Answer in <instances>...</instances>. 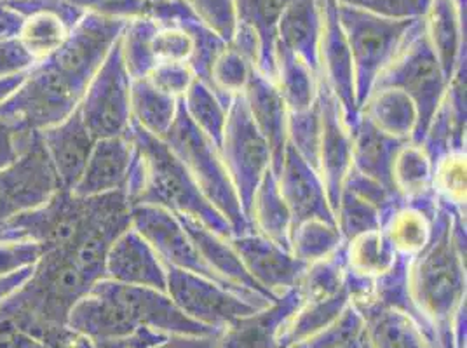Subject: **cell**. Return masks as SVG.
Returning <instances> with one entry per match:
<instances>
[{
    "instance_id": "cell-1",
    "label": "cell",
    "mask_w": 467,
    "mask_h": 348,
    "mask_svg": "<svg viewBox=\"0 0 467 348\" xmlns=\"http://www.w3.org/2000/svg\"><path fill=\"white\" fill-rule=\"evenodd\" d=\"M409 296L413 317L450 334L466 300V216L438 202L428 246L410 260Z\"/></svg>"
},
{
    "instance_id": "cell-2",
    "label": "cell",
    "mask_w": 467,
    "mask_h": 348,
    "mask_svg": "<svg viewBox=\"0 0 467 348\" xmlns=\"http://www.w3.org/2000/svg\"><path fill=\"white\" fill-rule=\"evenodd\" d=\"M135 145L133 166L124 185L131 206H156L176 216H189L231 239L235 235L229 221L201 194L192 176L178 160L164 139L147 135L135 124L130 128Z\"/></svg>"
},
{
    "instance_id": "cell-3",
    "label": "cell",
    "mask_w": 467,
    "mask_h": 348,
    "mask_svg": "<svg viewBox=\"0 0 467 348\" xmlns=\"http://www.w3.org/2000/svg\"><path fill=\"white\" fill-rule=\"evenodd\" d=\"M338 18L349 47L356 103L361 112L379 78L419 30L422 20H392L340 2Z\"/></svg>"
},
{
    "instance_id": "cell-4",
    "label": "cell",
    "mask_w": 467,
    "mask_h": 348,
    "mask_svg": "<svg viewBox=\"0 0 467 348\" xmlns=\"http://www.w3.org/2000/svg\"><path fill=\"white\" fill-rule=\"evenodd\" d=\"M164 141L192 176L201 194L229 221L234 233L252 232V225L241 208L220 150L191 122L182 107V101L175 124L164 136Z\"/></svg>"
},
{
    "instance_id": "cell-5",
    "label": "cell",
    "mask_w": 467,
    "mask_h": 348,
    "mask_svg": "<svg viewBox=\"0 0 467 348\" xmlns=\"http://www.w3.org/2000/svg\"><path fill=\"white\" fill-rule=\"evenodd\" d=\"M86 87L46 63L32 67L20 86L0 103V117L23 133L36 135L58 126L80 105Z\"/></svg>"
},
{
    "instance_id": "cell-6",
    "label": "cell",
    "mask_w": 467,
    "mask_h": 348,
    "mask_svg": "<svg viewBox=\"0 0 467 348\" xmlns=\"http://www.w3.org/2000/svg\"><path fill=\"white\" fill-rule=\"evenodd\" d=\"M448 84L450 82L426 39L422 20L419 30L379 78L377 87H394L410 97L417 110V129L411 141L420 143L431 118L447 95Z\"/></svg>"
},
{
    "instance_id": "cell-7",
    "label": "cell",
    "mask_w": 467,
    "mask_h": 348,
    "mask_svg": "<svg viewBox=\"0 0 467 348\" xmlns=\"http://www.w3.org/2000/svg\"><path fill=\"white\" fill-rule=\"evenodd\" d=\"M218 150L248 218L260 181L273 169V154L265 138L256 129L243 95L234 97L229 107L227 126Z\"/></svg>"
},
{
    "instance_id": "cell-8",
    "label": "cell",
    "mask_w": 467,
    "mask_h": 348,
    "mask_svg": "<svg viewBox=\"0 0 467 348\" xmlns=\"http://www.w3.org/2000/svg\"><path fill=\"white\" fill-rule=\"evenodd\" d=\"M88 220V197L61 190L39 208L0 227V241L34 242L46 251H72Z\"/></svg>"
},
{
    "instance_id": "cell-9",
    "label": "cell",
    "mask_w": 467,
    "mask_h": 348,
    "mask_svg": "<svg viewBox=\"0 0 467 348\" xmlns=\"http://www.w3.org/2000/svg\"><path fill=\"white\" fill-rule=\"evenodd\" d=\"M131 84L133 78L126 68L119 39L95 77L89 80L78 105L80 116L97 139L130 133Z\"/></svg>"
},
{
    "instance_id": "cell-10",
    "label": "cell",
    "mask_w": 467,
    "mask_h": 348,
    "mask_svg": "<svg viewBox=\"0 0 467 348\" xmlns=\"http://www.w3.org/2000/svg\"><path fill=\"white\" fill-rule=\"evenodd\" d=\"M166 292L187 317L218 333L273 303L248 298L206 277L175 269H168Z\"/></svg>"
},
{
    "instance_id": "cell-11",
    "label": "cell",
    "mask_w": 467,
    "mask_h": 348,
    "mask_svg": "<svg viewBox=\"0 0 467 348\" xmlns=\"http://www.w3.org/2000/svg\"><path fill=\"white\" fill-rule=\"evenodd\" d=\"M131 227L154 248L157 256L168 269L189 271L194 275L206 277V279L214 281L239 294H244L248 298L273 302L254 291L235 286V284L223 281L222 277H218L208 267V263L204 261L201 252L197 251L192 239L189 237V233L185 232V229L182 227V223L175 214L156 208V206H135L133 213H131Z\"/></svg>"
},
{
    "instance_id": "cell-12",
    "label": "cell",
    "mask_w": 467,
    "mask_h": 348,
    "mask_svg": "<svg viewBox=\"0 0 467 348\" xmlns=\"http://www.w3.org/2000/svg\"><path fill=\"white\" fill-rule=\"evenodd\" d=\"M126 25V18L86 13L58 49L40 63H46L61 76L88 87L89 80L95 77L117 40L120 39Z\"/></svg>"
},
{
    "instance_id": "cell-13",
    "label": "cell",
    "mask_w": 467,
    "mask_h": 348,
    "mask_svg": "<svg viewBox=\"0 0 467 348\" xmlns=\"http://www.w3.org/2000/svg\"><path fill=\"white\" fill-rule=\"evenodd\" d=\"M59 183L40 135L9 168L0 171V227L9 220L47 202Z\"/></svg>"
},
{
    "instance_id": "cell-14",
    "label": "cell",
    "mask_w": 467,
    "mask_h": 348,
    "mask_svg": "<svg viewBox=\"0 0 467 348\" xmlns=\"http://www.w3.org/2000/svg\"><path fill=\"white\" fill-rule=\"evenodd\" d=\"M229 242L254 284L273 300L293 290L307 269L290 250L254 230L233 235Z\"/></svg>"
},
{
    "instance_id": "cell-15",
    "label": "cell",
    "mask_w": 467,
    "mask_h": 348,
    "mask_svg": "<svg viewBox=\"0 0 467 348\" xmlns=\"http://www.w3.org/2000/svg\"><path fill=\"white\" fill-rule=\"evenodd\" d=\"M321 4V37H319V78L330 87L340 103L342 114L350 131L359 122L361 112L356 103L354 77L349 47L338 18V0H319Z\"/></svg>"
},
{
    "instance_id": "cell-16",
    "label": "cell",
    "mask_w": 467,
    "mask_h": 348,
    "mask_svg": "<svg viewBox=\"0 0 467 348\" xmlns=\"http://www.w3.org/2000/svg\"><path fill=\"white\" fill-rule=\"evenodd\" d=\"M319 108H321V143L317 173L321 176L331 208L338 204L352 166V131L346 124L340 103L330 87L319 78Z\"/></svg>"
},
{
    "instance_id": "cell-17",
    "label": "cell",
    "mask_w": 467,
    "mask_h": 348,
    "mask_svg": "<svg viewBox=\"0 0 467 348\" xmlns=\"http://www.w3.org/2000/svg\"><path fill=\"white\" fill-rule=\"evenodd\" d=\"M277 183L293 218V227L307 220H325L335 223V213L325 183L319 173L286 145Z\"/></svg>"
},
{
    "instance_id": "cell-18",
    "label": "cell",
    "mask_w": 467,
    "mask_h": 348,
    "mask_svg": "<svg viewBox=\"0 0 467 348\" xmlns=\"http://www.w3.org/2000/svg\"><path fill=\"white\" fill-rule=\"evenodd\" d=\"M105 277L126 286L168 290V267L133 227L107 252Z\"/></svg>"
},
{
    "instance_id": "cell-19",
    "label": "cell",
    "mask_w": 467,
    "mask_h": 348,
    "mask_svg": "<svg viewBox=\"0 0 467 348\" xmlns=\"http://www.w3.org/2000/svg\"><path fill=\"white\" fill-rule=\"evenodd\" d=\"M39 135L55 168L59 189L72 192L84 173L97 138L88 129L78 108L58 126Z\"/></svg>"
},
{
    "instance_id": "cell-20",
    "label": "cell",
    "mask_w": 467,
    "mask_h": 348,
    "mask_svg": "<svg viewBox=\"0 0 467 348\" xmlns=\"http://www.w3.org/2000/svg\"><path fill=\"white\" fill-rule=\"evenodd\" d=\"M133 159L135 145L130 133L114 138H99L72 194L78 197H97L124 190Z\"/></svg>"
},
{
    "instance_id": "cell-21",
    "label": "cell",
    "mask_w": 467,
    "mask_h": 348,
    "mask_svg": "<svg viewBox=\"0 0 467 348\" xmlns=\"http://www.w3.org/2000/svg\"><path fill=\"white\" fill-rule=\"evenodd\" d=\"M466 0H432L424 34L448 82L466 63Z\"/></svg>"
},
{
    "instance_id": "cell-22",
    "label": "cell",
    "mask_w": 467,
    "mask_h": 348,
    "mask_svg": "<svg viewBox=\"0 0 467 348\" xmlns=\"http://www.w3.org/2000/svg\"><path fill=\"white\" fill-rule=\"evenodd\" d=\"M248 112L256 129L265 138L273 154V171L277 174L288 145V117L290 112L275 82L254 68L248 86L243 93Z\"/></svg>"
},
{
    "instance_id": "cell-23",
    "label": "cell",
    "mask_w": 467,
    "mask_h": 348,
    "mask_svg": "<svg viewBox=\"0 0 467 348\" xmlns=\"http://www.w3.org/2000/svg\"><path fill=\"white\" fill-rule=\"evenodd\" d=\"M290 0H235L237 26L250 30L258 40L256 70L274 80L277 67L279 26Z\"/></svg>"
},
{
    "instance_id": "cell-24",
    "label": "cell",
    "mask_w": 467,
    "mask_h": 348,
    "mask_svg": "<svg viewBox=\"0 0 467 348\" xmlns=\"http://www.w3.org/2000/svg\"><path fill=\"white\" fill-rule=\"evenodd\" d=\"M436 210L438 199H429L422 202H401L386 216L382 232L398 256L411 260L428 246Z\"/></svg>"
},
{
    "instance_id": "cell-25",
    "label": "cell",
    "mask_w": 467,
    "mask_h": 348,
    "mask_svg": "<svg viewBox=\"0 0 467 348\" xmlns=\"http://www.w3.org/2000/svg\"><path fill=\"white\" fill-rule=\"evenodd\" d=\"M319 37L321 4L319 0H290L279 26V46L304 59L319 77Z\"/></svg>"
},
{
    "instance_id": "cell-26",
    "label": "cell",
    "mask_w": 467,
    "mask_h": 348,
    "mask_svg": "<svg viewBox=\"0 0 467 348\" xmlns=\"http://www.w3.org/2000/svg\"><path fill=\"white\" fill-rule=\"evenodd\" d=\"M396 138L377 129L367 117H359V122L352 129V166L350 169L365 174L371 179L392 189L390 171L392 162L401 145ZM394 190V189H392Z\"/></svg>"
},
{
    "instance_id": "cell-27",
    "label": "cell",
    "mask_w": 467,
    "mask_h": 348,
    "mask_svg": "<svg viewBox=\"0 0 467 348\" xmlns=\"http://www.w3.org/2000/svg\"><path fill=\"white\" fill-rule=\"evenodd\" d=\"M176 218L180 220L185 232L189 233V237L192 239L197 251L201 252V256L204 258L208 267L218 277H222L223 281H227L231 284L254 291V292L269 298L264 291L254 284L252 277L248 275V271H244V267H243L237 252L234 251L229 239L214 233L212 229H208L206 225H202L201 221H197L194 218H189V216H176ZM269 300H273V298H269Z\"/></svg>"
},
{
    "instance_id": "cell-28",
    "label": "cell",
    "mask_w": 467,
    "mask_h": 348,
    "mask_svg": "<svg viewBox=\"0 0 467 348\" xmlns=\"http://www.w3.org/2000/svg\"><path fill=\"white\" fill-rule=\"evenodd\" d=\"M248 220L254 233L292 251V213L273 169L267 171L254 192Z\"/></svg>"
},
{
    "instance_id": "cell-29",
    "label": "cell",
    "mask_w": 467,
    "mask_h": 348,
    "mask_svg": "<svg viewBox=\"0 0 467 348\" xmlns=\"http://www.w3.org/2000/svg\"><path fill=\"white\" fill-rule=\"evenodd\" d=\"M434 162L420 143L407 141L401 145L392 162L390 181L394 192L403 202H422L436 199L432 192Z\"/></svg>"
},
{
    "instance_id": "cell-30",
    "label": "cell",
    "mask_w": 467,
    "mask_h": 348,
    "mask_svg": "<svg viewBox=\"0 0 467 348\" xmlns=\"http://www.w3.org/2000/svg\"><path fill=\"white\" fill-rule=\"evenodd\" d=\"M361 116L382 133L411 141L417 129V110L407 95L394 87H375L361 108Z\"/></svg>"
},
{
    "instance_id": "cell-31",
    "label": "cell",
    "mask_w": 467,
    "mask_h": 348,
    "mask_svg": "<svg viewBox=\"0 0 467 348\" xmlns=\"http://www.w3.org/2000/svg\"><path fill=\"white\" fill-rule=\"evenodd\" d=\"M274 82L290 114L309 110L319 97V77L304 59L281 46H277V67Z\"/></svg>"
},
{
    "instance_id": "cell-32",
    "label": "cell",
    "mask_w": 467,
    "mask_h": 348,
    "mask_svg": "<svg viewBox=\"0 0 467 348\" xmlns=\"http://www.w3.org/2000/svg\"><path fill=\"white\" fill-rule=\"evenodd\" d=\"M180 99L168 97L156 89L149 78L133 80L131 84V124L147 135L164 139L175 124Z\"/></svg>"
},
{
    "instance_id": "cell-33",
    "label": "cell",
    "mask_w": 467,
    "mask_h": 348,
    "mask_svg": "<svg viewBox=\"0 0 467 348\" xmlns=\"http://www.w3.org/2000/svg\"><path fill=\"white\" fill-rule=\"evenodd\" d=\"M344 258L348 271L370 281L388 273L400 260L382 230L365 233L346 242Z\"/></svg>"
},
{
    "instance_id": "cell-34",
    "label": "cell",
    "mask_w": 467,
    "mask_h": 348,
    "mask_svg": "<svg viewBox=\"0 0 467 348\" xmlns=\"http://www.w3.org/2000/svg\"><path fill=\"white\" fill-rule=\"evenodd\" d=\"M180 101L195 128L206 136L216 148H220L227 126L229 107H225L223 101L199 80H195Z\"/></svg>"
},
{
    "instance_id": "cell-35",
    "label": "cell",
    "mask_w": 467,
    "mask_h": 348,
    "mask_svg": "<svg viewBox=\"0 0 467 348\" xmlns=\"http://www.w3.org/2000/svg\"><path fill=\"white\" fill-rule=\"evenodd\" d=\"M156 30L157 20L143 15L130 18L120 36L122 58L133 80L149 77L157 67L152 49Z\"/></svg>"
},
{
    "instance_id": "cell-36",
    "label": "cell",
    "mask_w": 467,
    "mask_h": 348,
    "mask_svg": "<svg viewBox=\"0 0 467 348\" xmlns=\"http://www.w3.org/2000/svg\"><path fill=\"white\" fill-rule=\"evenodd\" d=\"M292 252L306 265L330 258L344 248V237L337 223L325 220H307L295 225L292 230Z\"/></svg>"
},
{
    "instance_id": "cell-37",
    "label": "cell",
    "mask_w": 467,
    "mask_h": 348,
    "mask_svg": "<svg viewBox=\"0 0 467 348\" xmlns=\"http://www.w3.org/2000/svg\"><path fill=\"white\" fill-rule=\"evenodd\" d=\"M432 192L438 202L466 216V150H450L434 162Z\"/></svg>"
},
{
    "instance_id": "cell-38",
    "label": "cell",
    "mask_w": 467,
    "mask_h": 348,
    "mask_svg": "<svg viewBox=\"0 0 467 348\" xmlns=\"http://www.w3.org/2000/svg\"><path fill=\"white\" fill-rule=\"evenodd\" d=\"M254 68V65L229 44L214 61L210 89L223 101L225 107H231L234 97L244 93Z\"/></svg>"
},
{
    "instance_id": "cell-39",
    "label": "cell",
    "mask_w": 467,
    "mask_h": 348,
    "mask_svg": "<svg viewBox=\"0 0 467 348\" xmlns=\"http://www.w3.org/2000/svg\"><path fill=\"white\" fill-rule=\"evenodd\" d=\"M335 223L344 237V242H349L359 235L382 230L384 218L370 202L359 199L349 190H342L335 208Z\"/></svg>"
},
{
    "instance_id": "cell-40",
    "label": "cell",
    "mask_w": 467,
    "mask_h": 348,
    "mask_svg": "<svg viewBox=\"0 0 467 348\" xmlns=\"http://www.w3.org/2000/svg\"><path fill=\"white\" fill-rule=\"evenodd\" d=\"M288 143L309 166L317 171L321 143V108L319 97L309 110L288 117Z\"/></svg>"
},
{
    "instance_id": "cell-41",
    "label": "cell",
    "mask_w": 467,
    "mask_h": 348,
    "mask_svg": "<svg viewBox=\"0 0 467 348\" xmlns=\"http://www.w3.org/2000/svg\"><path fill=\"white\" fill-rule=\"evenodd\" d=\"M367 338V324L363 315L349 305L331 326L306 342L307 348H363Z\"/></svg>"
},
{
    "instance_id": "cell-42",
    "label": "cell",
    "mask_w": 467,
    "mask_h": 348,
    "mask_svg": "<svg viewBox=\"0 0 467 348\" xmlns=\"http://www.w3.org/2000/svg\"><path fill=\"white\" fill-rule=\"evenodd\" d=\"M197 20L231 44L237 30L235 0H182Z\"/></svg>"
},
{
    "instance_id": "cell-43",
    "label": "cell",
    "mask_w": 467,
    "mask_h": 348,
    "mask_svg": "<svg viewBox=\"0 0 467 348\" xmlns=\"http://www.w3.org/2000/svg\"><path fill=\"white\" fill-rule=\"evenodd\" d=\"M154 58L159 63H189L192 55L191 34L175 21H157Z\"/></svg>"
},
{
    "instance_id": "cell-44",
    "label": "cell",
    "mask_w": 467,
    "mask_h": 348,
    "mask_svg": "<svg viewBox=\"0 0 467 348\" xmlns=\"http://www.w3.org/2000/svg\"><path fill=\"white\" fill-rule=\"evenodd\" d=\"M342 190H349L352 194L358 195L359 199L370 202L371 206H375L382 213L384 220L392 210H396L403 202L401 197L396 194L392 189L371 179L365 174L358 173L354 169H350L348 174Z\"/></svg>"
},
{
    "instance_id": "cell-45",
    "label": "cell",
    "mask_w": 467,
    "mask_h": 348,
    "mask_svg": "<svg viewBox=\"0 0 467 348\" xmlns=\"http://www.w3.org/2000/svg\"><path fill=\"white\" fill-rule=\"evenodd\" d=\"M392 20H424L432 0H338Z\"/></svg>"
},
{
    "instance_id": "cell-46",
    "label": "cell",
    "mask_w": 467,
    "mask_h": 348,
    "mask_svg": "<svg viewBox=\"0 0 467 348\" xmlns=\"http://www.w3.org/2000/svg\"><path fill=\"white\" fill-rule=\"evenodd\" d=\"M147 78L161 93L176 99L185 97L195 82L194 74L187 63H159Z\"/></svg>"
},
{
    "instance_id": "cell-47",
    "label": "cell",
    "mask_w": 467,
    "mask_h": 348,
    "mask_svg": "<svg viewBox=\"0 0 467 348\" xmlns=\"http://www.w3.org/2000/svg\"><path fill=\"white\" fill-rule=\"evenodd\" d=\"M44 250L25 241H0V277L34 265Z\"/></svg>"
},
{
    "instance_id": "cell-48",
    "label": "cell",
    "mask_w": 467,
    "mask_h": 348,
    "mask_svg": "<svg viewBox=\"0 0 467 348\" xmlns=\"http://www.w3.org/2000/svg\"><path fill=\"white\" fill-rule=\"evenodd\" d=\"M36 135L23 133L15 124L0 117V171L20 159Z\"/></svg>"
},
{
    "instance_id": "cell-49",
    "label": "cell",
    "mask_w": 467,
    "mask_h": 348,
    "mask_svg": "<svg viewBox=\"0 0 467 348\" xmlns=\"http://www.w3.org/2000/svg\"><path fill=\"white\" fill-rule=\"evenodd\" d=\"M32 67H36V61L25 51L18 37L0 40V78L25 74Z\"/></svg>"
},
{
    "instance_id": "cell-50",
    "label": "cell",
    "mask_w": 467,
    "mask_h": 348,
    "mask_svg": "<svg viewBox=\"0 0 467 348\" xmlns=\"http://www.w3.org/2000/svg\"><path fill=\"white\" fill-rule=\"evenodd\" d=\"M216 338L218 334H208V336L171 334L150 348H216Z\"/></svg>"
},
{
    "instance_id": "cell-51",
    "label": "cell",
    "mask_w": 467,
    "mask_h": 348,
    "mask_svg": "<svg viewBox=\"0 0 467 348\" xmlns=\"http://www.w3.org/2000/svg\"><path fill=\"white\" fill-rule=\"evenodd\" d=\"M0 348H55L49 343H44L39 338L15 331L5 336H0Z\"/></svg>"
},
{
    "instance_id": "cell-52",
    "label": "cell",
    "mask_w": 467,
    "mask_h": 348,
    "mask_svg": "<svg viewBox=\"0 0 467 348\" xmlns=\"http://www.w3.org/2000/svg\"><path fill=\"white\" fill-rule=\"evenodd\" d=\"M34 271V265L30 267H25L20 271H13V273H7V275H2L0 277V303L15 291L20 288L21 284L30 277V273Z\"/></svg>"
},
{
    "instance_id": "cell-53",
    "label": "cell",
    "mask_w": 467,
    "mask_h": 348,
    "mask_svg": "<svg viewBox=\"0 0 467 348\" xmlns=\"http://www.w3.org/2000/svg\"><path fill=\"white\" fill-rule=\"evenodd\" d=\"M285 348H307V345H306V342H304V343H292V345H288V347Z\"/></svg>"
},
{
    "instance_id": "cell-54",
    "label": "cell",
    "mask_w": 467,
    "mask_h": 348,
    "mask_svg": "<svg viewBox=\"0 0 467 348\" xmlns=\"http://www.w3.org/2000/svg\"><path fill=\"white\" fill-rule=\"evenodd\" d=\"M145 2H149V4H154V2H162V0H145Z\"/></svg>"
}]
</instances>
